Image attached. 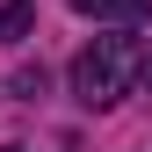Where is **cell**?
Returning a JSON list of instances; mask_svg holds the SVG:
<instances>
[{
	"mask_svg": "<svg viewBox=\"0 0 152 152\" xmlns=\"http://www.w3.org/2000/svg\"><path fill=\"white\" fill-rule=\"evenodd\" d=\"M145 72V44L138 36H94V44L72 58V94H80L87 109H109V102H123L130 94V80Z\"/></svg>",
	"mask_w": 152,
	"mask_h": 152,
	"instance_id": "obj_1",
	"label": "cell"
},
{
	"mask_svg": "<svg viewBox=\"0 0 152 152\" xmlns=\"http://www.w3.org/2000/svg\"><path fill=\"white\" fill-rule=\"evenodd\" d=\"M72 15H94V22H138L152 15V0H65Z\"/></svg>",
	"mask_w": 152,
	"mask_h": 152,
	"instance_id": "obj_2",
	"label": "cell"
},
{
	"mask_svg": "<svg viewBox=\"0 0 152 152\" xmlns=\"http://www.w3.org/2000/svg\"><path fill=\"white\" fill-rule=\"evenodd\" d=\"M29 29V0H7V7H0V36H22Z\"/></svg>",
	"mask_w": 152,
	"mask_h": 152,
	"instance_id": "obj_3",
	"label": "cell"
},
{
	"mask_svg": "<svg viewBox=\"0 0 152 152\" xmlns=\"http://www.w3.org/2000/svg\"><path fill=\"white\" fill-rule=\"evenodd\" d=\"M145 80H152V58H145Z\"/></svg>",
	"mask_w": 152,
	"mask_h": 152,
	"instance_id": "obj_4",
	"label": "cell"
},
{
	"mask_svg": "<svg viewBox=\"0 0 152 152\" xmlns=\"http://www.w3.org/2000/svg\"><path fill=\"white\" fill-rule=\"evenodd\" d=\"M7 152H15V145H7Z\"/></svg>",
	"mask_w": 152,
	"mask_h": 152,
	"instance_id": "obj_5",
	"label": "cell"
}]
</instances>
